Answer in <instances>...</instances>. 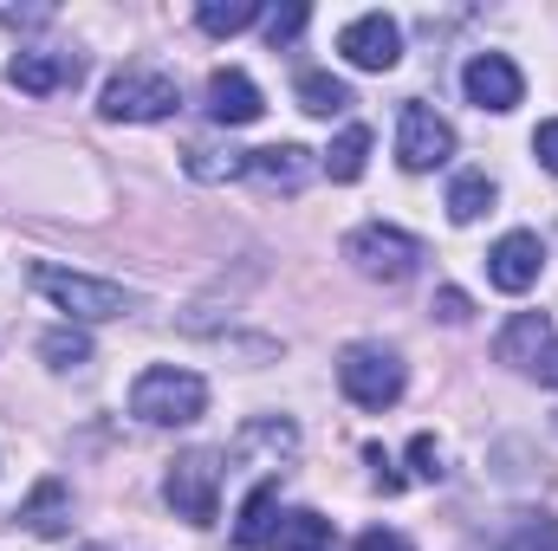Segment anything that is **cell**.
Here are the masks:
<instances>
[{
  "label": "cell",
  "mask_w": 558,
  "mask_h": 551,
  "mask_svg": "<svg viewBox=\"0 0 558 551\" xmlns=\"http://www.w3.org/2000/svg\"><path fill=\"white\" fill-rule=\"evenodd\" d=\"M546 273V241L539 234H526V228H513V234H500L494 241V254H487V285L494 292H533Z\"/></svg>",
  "instance_id": "obj_9"
},
{
  "label": "cell",
  "mask_w": 558,
  "mask_h": 551,
  "mask_svg": "<svg viewBox=\"0 0 558 551\" xmlns=\"http://www.w3.org/2000/svg\"><path fill=\"white\" fill-rule=\"evenodd\" d=\"M305 20H312V13H305V7H299V0H292V7H274V13H260V26H267V46H292V39H299V33H305Z\"/></svg>",
  "instance_id": "obj_25"
},
{
  "label": "cell",
  "mask_w": 558,
  "mask_h": 551,
  "mask_svg": "<svg viewBox=\"0 0 558 551\" xmlns=\"http://www.w3.org/2000/svg\"><path fill=\"white\" fill-rule=\"evenodd\" d=\"M189 175L195 182H234V175H247V149H189Z\"/></svg>",
  "instance_id": "obj_23"
},
{
  "label": "cell",
  "mask_w": 558,
  "mask_h": 551,
  "mask_svg": "<svg viewBox=\"0 0 558 551\" xmlns=\"http://www.w3.org/2000/svg\"><path fill=\"white\" fill-rule=\"evenodd\" d=\"M461 91H468V105L507 118V111L526 98V78H520V65H513L507 52H474V59L461 65Z\"/></svg>",
  "instance_id": "obj_8"
},
{
  "label": "cell",
  "mask_w": 558,
  "mask_h": 551,
  "mask_svg": "<svg viewBox=\"0 0 558 551\" xmlns=\"http://www.w3.org/2000/svg\"><path fill=\"white\" fill-rule=\"evenodd\" d=\"M357 551H416L403 532H390V526H371V532H357Z\"/></svg>",
  "instance_id": "obj_29"
},
{
  "label": "cell",
  "mask_w": 558,
  "mask_h": 551,
  "mask_svg": "<svg viewBox=\"0 0 558 551\" xmlns=\"http://www.w3.org/2000/svg\"><path fill=\"white\" fill-rule=\"evenodd\" d=\"M312 149H299V143H267V149H247V175L254 182H267L279 195H299L305 182H312Z\"/></svg>",
  "instance_id": "obj_12"
},
{
  "label": "cell",
  "mask_w": 558,
  "mask_h": 551,
  "mask_svg": "<svg viewBox=\"0 0 558 551\" xmlns=\"http://www.w3.org/2000/svg\"><path fill=\"white\" fill-rule=\"evenodd\" d=\"M494 201H500V188H494L487 169H461V175L448 182V221H454V228H474Z\"/></svg>",
  "instance_id": "obj_17"
},
{
  "label": "cell",
  "mask_w": 558,
  "mask_h": 551,
  "mask_svg": "<svg viewBox=\"0 0 558 551\" xmlns=\"http://www.w3.org/2000/svg\"><path fill=\"white\" fill-rule=\"evenodd\" d=\"M338 390L357 403V409H397L403 390H410V370L390 344H351L338 357Z\"/></svg>",
  "instance_id": "obj_4"
},
{
  "label": "cell",
  "mask_w": 558,
  "mask_h": 551,
  "mask_svg": "<svg viewBox=\"0 0 558 551\" xmlns=\"http://www.w3.org/2000/svg\"><path fill=\"white\" fill-rule=\"evenodd\" d=\"M33 285H39L65 318H78V325H105V318H124V311L137 305V292H131V285L98 279V273H78V267H52V260H39V267H33Z\"/></svg>",
  "instance_id": "obj_2"
},
{
  "label": "cell",
  "mask_w": 558,
  "mask_h": 551,
  "mask_svg": "<svg viewBox=\"0 0 558 551\" xmlns=\"http://www.w3.org/2000/svg\"><path fill=\"white\" fill-rule=\"evenodd\" d=\"M513 539H520V551H558V526L546 519V513H526Z\"/></svg>",
  "instance_id": "obj_26"
},
{
  "label": "cell",
  "mask_w": 558,
  "mask_h": 551,
  "mask_svg": "<svg viewBox=\"0 0 558 551\" xmlns=\"http://www.w3.org/2000/svg\"><path fill=\"white\" fill-rule=\"evenodd\" d=\"M344 260L364 279H377V285H403L422 267V241L403 234V228H390V221H364V228L344 234Z\"/></svg>",
  "instance_id": "obj_5"
},
{
  "label": "cell",
  "mask_w": 558,
  "mask_h": 551,
  "mask_svg": "<svg viewBox=\"0 0 558 551\" xmlns=\"http://www.w3.org/2000/svg\"><path fill=\"white\" fill-rule=\"evenodd\" d=\"M78 551H105V546H78Z\"/></svg>",
  "instance_id": "obj_33"
},
{
  "label": "cell",
  "mask_w": 558,
  "mask_h": 551,
  "mask_svg": "<svg viewBox=\"0 0 558 551\" xmlns=\"http://www.w3.org/2000/svg\"><path fill=\"white\" fill-rule=\"evenodd\" d=\"M274 551H338V532H331V519H325V513L299 506V513H279Z\"/></svg>",
  "instance_id": "obj_18"
},
{
  "label": "cell",
  "mask_w": 558,
  "mask_h": 551,
  "mask_svg": "<svg viewBox=\"0 0 558 551\" xmlns=\"http://www.w3.org/2000/svg\"><path fill=\"white\" fill-rule=\"evenodd\" d=\"M78 72H85L78 52H39V46H26V52L7 59V85L26 91V98H52V91L78 85Z\"/></svg>",
  "instance_id": "obj_11"
},
{
  "label": "cell",
  "mask_w": 558,
  "mask_h": 551,
  "mask_svg": "<svg viewBox=\"0 0 558 551\" xmlns=\"http://www.w3.org/2000/svg\"><path fill=\"white\" fill-rule=\"evenodd\" d=\"M553 344V325H546V311H520L507 331H500V364H513V370H533L539 364V351Z\"/></svg>",
  "instance_id": "obj_16"
},
{
  "label": "cell",
  "mask_w": 558,
  "mask_h": 551,
  "mask_svg": "<svg viewBox=\"0 0 558 551\" xmlns=\"http://www.w3.org/2000/svg\"><path fill=\"white\" fill-rule=\"evenodd\" d=\"M292 448H299V428H292L286 415H260V421H247L241 441H234V454H267V467L292 461Z\"/></svg>",
  "instance_id": "obj_19"
},
{
  "label": "cell",
  "mask_w": 558,
  "mask_h": 551,
  "mask_svg": "<svg viewBox=\"0 0 558 551\" xmlns=\"http://www.w3.org/2000/svg\"><path fill=\"white\" fill-rule=\"evenodd\" d=\"M274 532H279V480H260V487L247 493L241 519H234V546L260 551V546H274Z\"/></svg>",
  "instance_id": "obj_14"
},
{
  "label": "cell",
  "mask_w": 558,
  "mask_h": 551,
  "mask_svg": "<svg viewBox=\"0 0 558 551\" xmlns=\"http://www.w3.org/2000/svg\"><path fill=\"white\" fill-rule=\"evenodd\" d=\"M162 500L175 506V519H189V526H215V513H221V454H215V448H189V454H175L169 474H162Z\"/></svg>",
  "instance_id": "obj_6"
},
{
  "label": "cell",
  "mask_w": 558,
  "mask_h": 551,
  "mask_svg": "<svg viewBox=\"0 0 558 551\" xmlns=\"http://www.w3.org/2000/svg\"><path fill=\"white\" fill-rule=\"evenodd\" d=\"M435 318H448V325H468V292L441 285V292H435Z\"/></svg>",
  "instance_id": "obj_30"
},
{
  "label": "cell",
  "mask_w": 558,
  "mask_h": 551,
  "mask_svg": "<svg viewBox=\"0 0 558 551\" xmlns=\"http://www.w3.org/2000/svg\"><path fill=\"white\" fill-rule=\"evenodd\" d=\"M338 52L357 65V72H390L403 59V26L390 13H357L344 33H338Z\"/></svg>",
  "instance_id": "obj_10"
},
{
  "label": "cell",
  "mask_w": 558,
  "mask_h": 551,
  "mask_svg": "<svg viewBox=\"0 0 558 551\" xmlns=\"http://www.w3.org/2000/svg\"><path fill=\"white\" fill-rule=\"evenodd\" d=\"M533 156H539L546 175H558V118H546V124L533 131Z\"/></svg>",
  "instance_id": "obj_28"
},
{
  "label": "cell",
  "mask_w": 558,
  "mask_h": 551,
  "mask_svg": "<svg viewBox=\"0 0 558 551\" xmlns=\"http://www.w3.org/2000/svg\"><path fill=\"white\" fill-rule=\"evenodd\" d=\"M131 415L149 428H189L208 415V383L182 364H149L137 383H131Z\"/></svg>",
  "instance_id": "obj_1"
},
{
  "label": "cell",
  "mask_w": 558,
  "mask_h": 551,
  "mask_svg": "<svg viewBox=\"0 0 558 551\" xmlns=\"http://www.w3.org/2000/svg\"><path fill=\"white\" fill-rule=\"evenodd\" d=\"M13 519H20L26 532H39V539H59V532H65V519H72V493H65V480H39Z\"/></svg>",
  "instance_id": "obj_15"
},
{
  "label": "cell",
  "mask_w": 558,
  "mask_h": 551,
  "mask_svg": "<svg viewBox=\"0 0 558 551\" xmlns=\"http://www.w3.org/2000/svg\"><path fill=\"white\" fill-rule=\"evenodd\" d=\"M39 357L52 370H78V364H92V344H85V331H46L39 338Z\"/></svg>",
  "instance_id": "obj_24"
},
{
  "label": "cell",
  "mask_w": 558,
  "mask_h": 551,
  "mask_svg": "<svg viewBox=\"0 0 558 551\" xmlns=\"http://www.w3.org/2000/svg\"><path fill=\"white\" fill-rule=\"evenodd\" d=\"M0 20H7V26H46L52 7H0Z\"/></svg>",
  "instance_id": "obj_31"
},
{
  "label": "cell",
  "mask_w": 558,
  "mask_h": 551,
  "mask_svg": "<svg viewBox=\"0 0 558 551\" xmlns=\"http://www.w3.org/2000/svg\"><path fill=\"white\" fill-rule=\"evenodd\" d=\"M533 377H539L546 390H558V338L546 344V351H539V364H533Z\"/></svg>",
  "instance_id": "obj_32"
},
{
  "label": "cell",
  "mask_w": 558,
  "mask_h": 551,
  "mask_svg": "<svg viewBox=\"0 0 558 551\" xmlns=\"http://www.w3.org/2000/svg\"><path fill=\"white\" fill-rule=\"evenodd\" d=\"M195 26L215 33V39H234L247 26H260V0H202L195 7Z\"/></svg>",
  "instance_id": "obj_21"
},
{
  "label": "cell",
  "mask_w": 558,
  "mask_h": 551,
  "mask_svg": "<svg viewBox=\"0 0 558 551\" xmlns=\"http://www.w3.org/2000/svg\"><path fill=\"white\" fill-rule=\"evenodd\" d=\"M299 111H312V118H344V111H351V85L331 78V72H299Z\"/></svg>",
  "instance_id": "obj_22"
},
{
  "label": "cell",
  "mask_w": 558,
  "mask_h": 551,
  "mask_svg": "<svg viewBox=\"0 0 558 551\" xmlns=\"http://www.w3.org/2000/svg\"><path fill=\"white\" fill-rule=\"evenodd\" d=\"M410 461H416V480H441L448 467H441V441L435 434H416L410 441Z\"/></svg>",
  "instance_id": "obj_27"
},
{
  "label": "cell",
  "mask_w": 558,
  "mask_h": 551,
  "mask_svg": "<svg viewBox=\"0 0 558 551\" xmlns=\"http://www.w3.org/2000/svg\"><path fill=\"white\" fill-rule=\"evenodd\" d=\"M175 111H182V85L169 72H156V65H124L105 85V98H98V118L105 124H162Z\"/></svg>",
  "instance_id": "obj_3"
},
{
  "label": "cell",
  "mask_w": 558,
  "mask_h": 551,
  "mask_svg": "<svg viewBox=\"0 0 558 551\" xmlns=\"http://www.w3.org/2000/svg\"><path fill=\"white\" fill-rule=\"evenodd\" d=\"M364 162H371V131H364V124H344V131L331 137V149L318 156V169H325L331 182H357Z\"/></svg>",
  "instance_id": "obj_20"
},
{
  "label": "cell",
  "mask_w": 558,
  "mask_h": 551,
  "mask_svg": "<svg viewBox=\"0 0 558 551\" xmlns=\"http://www.w3.org/2000/svg\"><path fill=\"white\" fill-rule=\"evenodd\" d=\"M448 156H454V124H448L435 105L410 98V105L397 111V162H403L410 175H428V169H441Z\"/></svg>",
  "instance_id": "obj_7"
},
{
  "label": "cell",
  "mask_w": 558,
  "mask_h": 551,
  "mask_svg": "<svg viewBox=\"0 0 558 551\" xmlns=\"http://www.w3.org/2000/svg\"><path fill=\"white\" fill-rule=\"evenodd\" d=\"M260 111H267V105H260V85H254L247 72H234V65H228V72H215V78H208V118H215V124L241 131V124H254Z\"/></svg>",
  "instance_id": "obj_13"
}]
</instances>
